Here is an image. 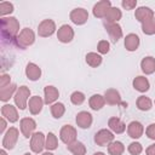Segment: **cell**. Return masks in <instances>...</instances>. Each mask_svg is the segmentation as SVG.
<instances>
[{
    "label": "cell",
    "instance_id": "ab89813d",
    "mask_svg": "<svg viewBox=\"0 0 155 155\" xmlns=\"http://www.w3.org/2000/svg\"><path fill=\"white\" fill-rule=\"evenodd\" d=\"M121 6L125 10H133L137 6V0H122Z\"/></svg>",
    "mask_w": 155,
    "mask_h": 155
},
{
    "label": "cell",
    "instance_id": "8fae6325",
    "mask_svg": "<svg viewBox=\"0 0 155 155\" xmlns=\"http://www.w3.org/2000/svg\"><path fill=\"white\" fill-rule=\"evenodd\" d=\"M21 132L25 138H29L34 134V130L36 128V122L31 117H23L19 122Z\"/></svg>",
    "mask_w": 155,
    "mask_h": 155
},
{
    "label": "cell",
    "instance_id": "6da1fadb",
    "mask_svg": "<svg viewBox=\"0 0 155 155\" xmlns=\"http://www.w3.org/2000/svg\"><path fill=\"white\" fill-rule=\"evenodd\" d=\"M19 31V22L15 17L1 18V38L2 42L16 44V39Z\"/></svg>",
    "mask_w": 155,
    "mask_h": 155
},
{
    "label": "cell",
    "instance_id": "f546056e",
    "mask_svg": "<svg viewBox=\"0 0 155 155\" xmlns=\"http://www.w3.org/2000/svg\"><path fill=\"white\" fill-rule=\"evenodd\" d=\"M151 105H153V102L149 97H145V96H139L137 98V108L142 111H148L151 109Z\"/></svg>",
    "mask_w": 155,
    "mask_h": 155
},
{
    "label": "cell",
    "instance_id": "7bdbcfd3",
    "mask_svg": "<svg viewBox=\"0 0 155 155\" xmlns=\"http://www.w3.org/2000/svg\"><path fill=\"white\" fill-rule=\"evenodd\" d=\"M145 154H147V155H155V144L149 145V147L147 148V150H145Z\"/></svg>",
    "mask_w": 155,
    "mask_h": 155
},
{
    "label": "cell",
    "instance_id": "836d02e7",
    "mask_svg": "<svg viewBox=\"0 0 155 155\" xmlns=\"http://www.w3.org/2000/svg\"><path fill=\"white\" fill-rule=\"evenodd\" d=\"M58 147V139L57 137L54 136V133L50 132L47 136H46V142H45V148L47 150H54L57 149Z\"/></svg>",
    "mask_w": 155,
    "mask_h": 155
},
{
    "label": "cell",
    "instance_id": "7a4b0ae2",
    "mask_svg": "<svg viewBox=\"0 0 155 155\" xmlns=\"http://www.w3.org/2000/svg\"><path fill=\"white\" fill-rule=\"evenodd\" d=\"M34 41H35V34H34V31H33L30 28H24V29H22L21 33L18 34L15 45H16L17 47L24 50V48H27L28 46L33 45Z\"/></svg>",
    "mask_w": 155,
    "mask_h": 155
},
{
    "label": "cell",
    "instance_id": "1f68e13d",
    "mask_svg": "<svg viewBox=\"0 0 155 155\" xmlns=\"http://www.w3.org/2000/svg\"><path fill=\"white\" fill-rule=\"evenodd\" d=\"M86 63L92 68H97L102 63V57L96 52H88L86 54Z\"/></svg>",
    "mask_w": 155,
    "mask_h": 155
},
{
    "label": "cell",
    "instance_id": "c3c4849f",
    "mask_svg": "<svg viewBox=\"0 0 155 155\" xmlns=\"http://www.w3.org/2000/svg\"><path fill=\"white\" fill-rule=\"evenodd\" d=\"M24 155H30V154H29V153H25V154H24Z\"/></svg>",
    "mask_w": 155,
    "mask_h": 155
},
{
    "label": "cell",
    "instance_id": "d4e9b609",
    "mask_svg": "<svg viewBox=\"0 0 155 155\" xmlns=\"http://www.w3.org/2000/svg\"><path fill=\"white\" fill-rule=\"evenodd\" d=\"M122 13L117 7H110L104 17V23H117L119 19H121Z\"/></svg>",
    "mask_w": 155,
    "mask_h": 155
},
{
    "label": "cell",
    "instance_id": "9a60e30c",
    "mask_svg": "<svg viewBox=\"0 0 155 155\" xmlns=\"http://www.w3.org/2000/svg\"><path fill=\"white\" fill-rule=\"evenodd\" d=\"M154 11L150 8V7H147V6H140L136 10V13H134V17L138 22L140 23H144L149 19H151L154 17Z\"/></svg>",
    "mask_w": 155,
    "mask_h": 155
},
{
    "label": "cell",
    "instance_id": "7c38bea8",
    "mask_svg": "<svg viewBox=\"0 0 155 155\" xmlns=\"http://www.w3.org/2000/svg\"><path fill=\"white\" fill-rule=\"evenodd\" d=\"M104 27H105V30L109 34V38L111 39V41L116 44L122 36V29H121L120 24H117V23H104Z\"/></svg>",
    "mask_w": 155,
    "mask_h": 155
},
{
    "label": "cell",
    "instance_id": "ee69618b",
    "mask_svg": "<svg viewBox=\"0 0 155 155\" xmlns=\"http://www.w3.org/2000/svg\"><path fill=\"white\" fill-rule=\"evenodd\" d=\"M6 128V121H5V117H1V127H0V132L2 133Z\"/></svg>",
    "mask_w": 155,
    "mask_h": 155
},
{
    "label": "cell",
    "instance_id": "3957f363",
    "mask_svg": "<svg viewBox=\"0 0 155 155\" xmlns=\"http://www.w3.org/2000/svg\"><path fill=\"white\" fill-rule=\"evenodd\" d=\"M30 96V90L27 86H19L15 93V103L17 105V108H19L21 110H24L27 108V102L29 99Z\"/></svg>",
    "mask_w": 155,
    "mask_h": 155
},
{
    "label": "cell",
    "instance_id": "f35d334b",
    "mask_svg": "<svg viewBox=\"0 0 155 155\" xmlns=\"http://www.w3.org/2000/svg\"><path fill=\"white\" fill-rule=\"evenodd\" d=\"M97 50H98L99 53L107 54V53L109 52V50H110V44H109L107 40H101V41L98 42V45H97Z\"/></svg>",
    "mask_w": 155,
    "mask_h": 155
},
{
    "label": "cell",
    "instance_id": "f6af8a7d",
    "mask_svg": "<svg viewBox=\"0 0 155 155\" xmlns=\"http://www.w3.org/2000/svg\"><path fill=\"white\" fill-rule=\"evenodd\" d=\"M0 155H7V154H6V151H5V149L0 150Z\"/></svg>",
    "mask_w": 155,
    "mask_h": 155
},
{
    "label": "cell",
    "instance_id": "e575fe53",
    "mask_svg": "<svg viewBox=\"0 0 155 155\" xmlns=\"http://www.w3.org/2000/svg\"><path fill=\"white\" fill-rule=\"evenodd\" d=\"M142 30L147 35H154L155 34V16L151 19L142 23Z\"/></svg>",
    "mask_w": 155,
    "mask_h": 155
},
{
    "label": "cell",
    "instance_id": "30bf717a",
    "mask_svg": "<svg viewBox=\"0 0 155 155\" xmlns=\"http://www.w3.org/2000/svg\"><path fill=\"white\" fill-rule=\"evenodd\" d=\"M104 99H105V103L109 104V105H119V104H122L124 107H127V103H122L121 96H120L119 91L115 90V88L107 90L104 92Z\"/></svg>",
    "mask_w": 155,
    "mask_h": 155
},
{
    "label": "cell",
    "instance_id": "9c48e42d",
    "mask_svg": "<svg viewBox=\"0 0 155 155\" xmlns=\"http://www.w3.org/2000/svg\"><path fill=\"white\" fill-rule=\"evenodd\" d=\"M56 30V24L52 19H44L38 27V34L41 38L51 36Z\"/></svg>",
    "mask_w": 155,
    "mask_h": 155
},
{
    "label": "cell",
    "instance_id": "d6986e66",
    "mask_svg": "<svg viewBox=\"0 0 155 155\" xmlns=\"http://www.w3.org/2000/svg\"><path fill=\"white\" fill-rule=\"evenodd\" d=\"M108 126H109V128L114 132V133H116V134H121V133H124L125 132V130H126V125H125V122L121 120V119H119V117H110L109 120H108Z\"/></svg>",
    "mask_w": 155,
    "mask_h": 155
},
{
    "label": "cell",
    "instance_id": "52a82bcc",
    "mask_svg": "<svg viewBox=\"0 0 155 155\" xmlns=\"http://www.w3.org/2000/svg\"><path fill=\"white\" fill-rule=\"evenodd\" d=\"M30 149L33 153L39 154L42 151V149L45 148V136L42 132H35L31 137H30Z\"/></svg>",
    "mask_w": 155,
    "mask_h": 155
},
{
    "label": "cell",
    "instance_id": "83f0119b",
    "mask_svg": "<svg viewBox=\"0 0 155 155\" xmlns=\"http://www.w3.org/2000/svg\"><path fill=\"white\" fill-rule=\"evenodd\" d=\"M17 91V85L16 84H11L8 85L7 87H4V88H0V99L2 102H7L12 96L13 93Z\"/></svg>",
    "mask_w": 155,
    "mask_h": 155
},
{
    "label": "cell",
    "instance_id": "ffe728a7",
    "mask_svg": "<svg viewBox=\"0 0 155 155\" xmlns=\"http://www.w3.org/2000/svg\"><path fill=\"white\" fill-rule=\"evenodd\" d=\"M25 75L29 80L31 81H36L40 79L41 76V69L39 68V65H36L35 63H28L25 67Z\"/></svg>",
    "mask_w": 155,
    "mask_h": 155
},
{
    "label": "cell",
    "instance_id": "60d3db41",
    "mask_svg": "<svg viewBox=\"0 0 155 155\" xmlns=\"http://www.w3.org/2000/svg\"><path fill=\"white\" fill-rule=\"evenodd\" d=\"M10 82H11V78H10V75H7V74H2V75L0 76V88L7 87L8 85H11Z\"/></svg>",
    "mask_w": 155,
    "mask_h": 155
},
{
    "label": "cell",
    "instance_id": "5bb4252c",
    "mask_svg": "<svg viewBox=\"0 0 155 155\" xmlns=\"http://www.w3.org/2000/svg\"><path fill=\"white\" fill-rule=\"evenodd\" d=\"M111 7V2L109 0H102L98 1L94 6H93V16L97 18H104L108 10Z\"/></svg>",
    "mask_w": 155,
    "mask_h": 155
},
{
    "label": "cell",
    "instance_id": "ac0fdd59",
    "mask_svg": "<svg viewBox=\"0 0 155 155\" xmlns=\"http://www.w3.org/2000/svg\"><path fill=\"white\" fill-rule=\"evenodd\" d=\"M92 115L87 111H80L78 113L76 117H75V121H76V125L80 127V128H88L91 127L92 125Z\"/></svg>",
    "mask_w": 155,
    "mask_h": 155
},
{
    "label": "cell",
    "instance_id": "4dcf8cb0",
    "mask_svg": "<svg viewBox=\"0 0 155 155\" xmlns=\"http://www.w3.org/2000/svg\"><path fill=\"white\" fill-rule=\"evenodd\" d=\"M124 151H125V145L119 140H114L108 145V153L110 155H121Z\"/></svg>",
    "mask_w": 155,
    "mask_h": 155
},
{
    "label": "cell",
    "instance_id": "2e32d148",
    "mask_svg": "<svg viewBox=\"0 0 155 155\" xmlns=\"http://www.w3.org/2000/svg\"><path fill=\"white\" fill-rule=\"evenodd\" d=\"M143 132H144V127L139 121H131L127 126V133L133 139L140 138Z\"/></svg>",
    "mask_w": 155,
    "mask_h": 155
},
{
    "label": "cell",
    "instance_id": "b9f144b4",
    "mask_svg": "<svg viewBox=\"0 0 155 155\" xmlns=\"http://www.w3.org/2000/svg\"><path fill=\"white\" fill-rule=\"evenodd\" d=\"M145 133H147L148 138H150V139H155V124H150V125L147 127Z\"/></svg>",
    "mask_w": 155,
    "mask_h": 155
},
{
    "label": "cell",
    "instance_id": "5b68a950",
    "mask_svg": "<svg viewBox=\"0 0 155 155\" xmlns=\"http://www.w3.org/2000/svg\"><path fill=\"white\" fill-rule=\"evenodd\" d=\"M111 142H114V134L111 131L109 130H99L96 134H94V143L99 147H105L109 145Z\"/></svg>",
    "mask_w": 155,
    "mask_h": 155
},
{
    "label": "cell",
    "instance_id": "cb8c5ba5",
    "mask_svg": "<svg viewBox=\"0 0 155 155\" xmlns=\"http://www.w3.org/2000/svg\"><path fill=\"white\" fill-rule=\"evenodd\" d=\"M44 94H45V99L44 102L46 104H52L59 96V92L58 90L54 87V86H46L44 88Z\"/></svg>",
    "mask_w": 155,
    "mask_h": 155
},
{
    "label": "cell",
    "instance_id": "484cf974",
    "mask_svg": "<svg viewBox=\"0 0 155 155\" xmlns=\"http://www.w3.org/2000/svg\"><path fill=\"white\" fill-rule=\"evenodd\" d=\"M132 85H133L134 90H137L139 92H147L149 90V87H150V84H149L148 79L144 78V76H137V78H134Z\"/></svg>",
    "mask_w": 155,
    "mask_h": 155
},
{
    "label": "cell",
    "instance_id": "74e56055",
    "mask_svg": "<svg viewBox=\"0 0 155 155\" xmlns=\"http://www.w3.org/2000/svg\"><path fill=\"white\" fill-rule=\"evenodd\" d=\"M127 150H128V153H130L131 155H139V154L143 151V147H142V144L138 143V142H132V143L128 145Z\"/></svg>",
    "mask_w": 155,
    "mask_h": 155
},
{
    "label": "cell",
    "instance_id": "8d00e7d4",
    "mask_svg": "<svg viewBox=\"0 0 155 155\" xmlns=\"http://www.w3.org/2000/svg\"><path fill=\"white\" fill-rule=\"evenodd\" d=\"M13 12V5L8 1H1L0 2V16H5Z\"/></svg>",
    "mask_w": 155,
    "mask_h": 155
},
{
    "label": "cell",
    "instance_id": "f1b7e54d",
    "mask_svg": "<svg viewBox=\"0 0 155 155\" xmlns=\"http://www.w3.org/2000/svg\"><path fill=\"white\" fill-rule=\"evenodd\" d=\"M67 148L73 155H85L86 154V147H85V144L82 142L75 140L74 143L67 145Z\"/></svg>",
    "mask_w": 155,
    "mask_h": 155
},
{
    "label": "cell",
    "instance_id": "bcb514c9",
    "mask_svg": "<svg viewBox=\"0 0 155 155\" xmlns=\"http://www.w3.org/2000/svg\"><path fill=\"white\" fill-rule=\"evenodd\" d=\"M93 155H105L104 153H102V151H98V153H94Z\"/></svg>",
    "mask_w": 155,
    "mask_h": 155
},
{
    "label": "cell",
    "instance_id": "4316f807",
    "mask_svg": "<svg viewBox=\"0 0 155 155\" xmlns=\"http://www.w3.org/2000/svg\"><path fill=\"white\" fill-rule=\"evenodd\" d=\"M88 104H90L91 109H93V110L102 109L104 107V104H105L104 96H101V94H93V96H91V98L88 101Z\"/></svg>",
    "mask_w": 155,
    "mask_h": 155
},
{
    "label": "cell",
    "instance_id": "d590c367",
    "mask_svg": "<svg viewBox=\"0 0 155 155\" xmlns=\"http://www.w3.org/2000/svg\"><path fill=\"white\" fill-rule=\"evenodd\" d=\"M70 102L74 105H81L85 102V94L82 92H80V91H75L70 96Z\"/></svg>",
    "mask_w": 155,
    "mask_h": 155
},
{
    "label": "cell",
    "instance_id": "e0dca14e",
    "mask_svg": "<svg viewBox=\"0 0 155 155\" xmlns=\"http://www.w3.org/2000/svg\"><path fill=\"white\" fill-rule=\"evenodd\" d=\"M1 114H2V117H5L7 121L10 122H16L18 121V113H17V109L11 105V104H5L2 105L1 108Z\"/></svg>",
    "mask_w": 155,
    "mask_h": 155
},
{
    "label": "cell",
    "instance_id": "4fadbf2b",
    "mask_svg": "<svg viewBox=\"0 0 155 155\" xmlns=\"http://www.w3.org/2000/svg\"><path fill=\"white\" fill-rule=\"evenodd\" d=\"M57 38L63 44L70 42L73 40V38H74V30H73V28L70 25H68V24L61 25L59 29H58V31H57Z\"/></svg>",
    "mask_w": 155,
    "mask_h": 155
},
{
    "label": "cell",
    "instance_id": "603a6c76",
    "mask_svg": "<svg viewBox=\"0 0 155 155\" xmlns=\"http://www.w3.org/2000/svg\"><path fill=\"white\" fill-rule=\"evenodd\" d=\"M138 46H139V36L137 34L131 33V34L126 35V38H125V47H126L127 51H130V52L136 51L138 48Z\"/></svg>",
    "mask_w": 155,
    "mask_h": 155
},
{
    "label": "cell",
    "instance_id": "44dd1931",
    "mask_svg": "<svg viewBox=\"0 0 155 155\" xmlns=\"http://www.w3.org/2000/svg\"><path fill=\"white\" fill-rule=\"evenodd\" d=\"M44 101L41 99V97L39 96H33L30 99H29V111L31 115H38L41 109H42V105H44Z\"/></svg>",
    "mask_w": 155,
    "mask_h": 155
},
{
    "label": "cell",
    "instance_id": "7402d4cb",
    "mask_svg": "<svg viewBox=\"0 0 155 155\" xmlns=\"http://www.w3.org/2000/svg\"><path fill=\"white\" fill-rule=\"evenodd\" d=\"M140 68H142V71L144 74H147V75L153 74L155 71V58L151 56L144 57L140 62Z\"/></svg>",
    "mask_w": 155,
    "mask_h": 155
},
{
    "label": "cell",
    "instance_id": "277c9868",
    "mask_svg": "<svg viewBox=\"0 0 155 155\" xmlns=\"http://www.w3.org/2000/svg\"><path fill=\"white\" fill-rule=\"evenodd\" d=\"M18 134H19V132H18V130L16 127H10L6 131V133L4 136V139H2V147H4V149H10V150L13 149L15 145H16V143H17Z\"/></svg>",
    "mask_w": 155,
    "mask_h": 155
},
{
    "label": "cell",
    "instance_id": "8992f818",
    "mask_svg": "<svg viewBox=\"0 0 155 155\" xmlns=\"http://www.w3.org/2000/svg\"><path fill=\"white\" fill-rule=\"evenodd\" d=\"M59 137H61V140L64 144L69 145V144H71L76 140V130L70 125H64L61 128Z\"/></svg>",
    "mask_w": 155,
    "mask_h": 155
},
{
    "label": "cell",
    "instance_id": "7dc6e473",
    "mask_svg": "<svg viewBox=\"0 0 155 155\" xmlns=\"http://www.w3.org/2000/svg\"><path fill=\"white\" fill-rule=\"evenodd\" d=\"M42 155H53V154H52V153H48V151H46V153H44Z\"/></svg>",
    "mask_w": 155,
    "mask_h": 155
},
{
    "label": "cell",
    "instance_id": "ba28073f",
    "mask_svg": "<svg viewBox=\"0 0 155 155\" xmlns=\"http://www.w3.org/2000/svg\"><path fill=\"white\" fill-rule=\"evenodd\" d=\"M69 17H70V21H71L74 24H76V25H82V24H85V23L87 22V19H88V12H87L85 8L78 7V8H74V10L70 12Z\"/></svg>",
    "mask_w": 155,
    "mask_h": 155
},
{
    "label": "cell",
    "instance_id": "d6a6232c",
    "mask_svg": "<svg viewBox=\"0 0 155 155\" xmlns=\"http://www.w3.org/2000/svg\"><path fill=\"white\" fill-rule=\"evenodd\" d=\"M65 113V107L63 103H54L51 105V114L54 119H59L64 115Z\"/></svg>",
    "mask_w": 155,
    "mask_h": 155
}]
</instances>
